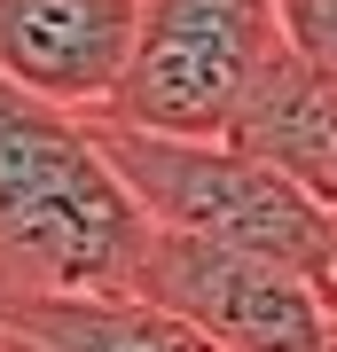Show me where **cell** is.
<instances>
[{
	"label": "cell",
	"mask_w": 337,
	"mask_h": 352,
	"mask_svg": "<svg viewBox=\"0 0 337 352\" xmlns=\"http://www.w3.org/2000/svg\"><path fill=\"white\" fill-rule=\"evenodd\" d=\"M150 235L87 118L0 78V298H125Z\"/></svg>",
	"instance_id": "cell-1"
},
{
	"label": "cell",
	"mask_w": 337,
	"mask_h": 352,
	"mask_svg": "<svg viewBox=\"0 0 337 352\" xmlns=\"http://www.w3.org/2000/svg\"><path fill=\"white\" fill-rule=\"evenodd\" d=\"M141 0H0V78L71 118H102L125 87Z\"/></svg>",
	"instance_id": "cell-5"
},
{
	"label": "cell",
	"mask_w": 337,
	"mask_h": 352,
	"mask_svg": "<svg viewBox=\"0 0 337 352\" xmlns=\"http://www.w3.org/2000/svg\"><path fill=\"white\" fill-rule=\"evenodd\" d=\"M87 126L157 235L290 266L322 289L337 282V212H322L306 188H290L275 164L243 157L236 141H173V133L110 126V118H87Z\"/></svg>",
	"instance_id": "cell-2"
},
{
	"label": "cell",
	"mask_w": 337,
	"mask_h": 352,
	"mask_svg": "<svg viewBox=\"0 0 337 352\" xmlns=\"http://www.w3.org/2000/svg\"><path fill=\"white\" fill-rule=\"evenodd\" d=\"M329 305H337V282H329Z\"/></svg>",
	"instance_id": "cell-8"
},
{
	"label": "cell",
	"mask_w": 337,
	"mask_h": 352,
	"mask_svg": "<svg viewBox=\"0 0 337 352\" xmlns=\"http://www.w3.org/2000/svg\"><path fill=\"white\" fill-rule=\"evenodd\" d=\"M275 47H283L275 0H141L134 63L102 118L173 141H227Z\"/></svg>",
	"instance_id": "cell-3"
},
{
	"label": "cell",
	"mask_w": 337,
	"mask_h": 352,
	"mask_svg": "<svg viewBox=\"0 0 337 352\" xmlns=\"http://www.w3.org/2000/svg\"><path fill=\"white\" fill-rule=\"evenodd\" d=\"M227 141H236L243 157L275 164L290 188H306L322 212H337V71L306 63L290 39L267 55V71L251 78Z\"/></svg>",
	"instance_id": "cell-6"
},
{
	"label": "cell",
	"mask_w": 337,
	"mask_h": 352,
	"mask_svg": "<svg viewBox=\"0 0 337 352\" xmlns=\"http://www.w3.org/2000/svg\"><path fill=\"white\" fill-rule=\"evenodd\" d=\"M275 24L306 63L337 71V0H275Z\"/></svg>",
	"instance_id": "cell-7"
},
{
	"label": "cell",
	"mask_w": 337,
	"mask_h": 352,
	"mask_svg": "<svg viewBox=\"0 0 337 352\" xmlns=\"http://www.w3.org/2000/svg\"><path fill=\"white\" fill-rule=\"evenodd\" d=\"M134 298L204 329L220 352H337V305L322 282L188 235H150Z\"/></svg>",
	"instance_id": "cell-4"
}]
</instances>
